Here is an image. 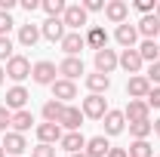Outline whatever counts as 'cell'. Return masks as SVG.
<instances>
[{"mask_svg": "<svg viewBox=\"0 0 160 157\" xmlns=\"http://www.w3.org/2000/svg\"><path fill=\"white\" fill-rule=\"evenodd\" d=\"M139 56L142 62H160V46H157V40H142V46H139Z\"/></svg>", "mask_w": 160, "mask_h": 157, "instance_id": "cell-27", "label": "cell"}, {"mask_svg": "<svg viewBox=\"0 0 160 157\" xmlns=\"http://www.w3.org/2000/svg\"><path fill=\"white\" fill-rule=\"evenodd\" d=\"M86 86H89V96H102V93H108V86H111V77H105V74H86Z\"/></svg>", "mask_w": 160, "mask_h": 157, "instance_id": "cell-23", "label": "cell"}, {"mask_svg": "<svg viewBox=\"0 0 160 157\" xmlns=\"http://www.w3.org/2000/svg\"><path fill=\"white\" fill-rule=\"evenodd\" d=\"M59 74H65V80L80 77V74H83V62H80V59H71V56H68L65 62H59Z\"/></svg>", "mask_w": 160, "mask_h": 157, "instance_id": "cell-24", "label": "cell"}, {"mask_svg": "<svg viewBox=\"0 0 160 157\" xmlns=\"http://www.w3.org/2000/svg\"><path fill=\"white\" fill-rule=\"evenodd\" d=\"M117 43L123 46V49H136V40H139V31H136V25H129V22H123V25H117Z\"/></svg>", "mask_w": 160, "mask_h": 157, "instance_id": "cell-12", "label": "cell"}, {"mask_svg": "<svg viewBox=\"0 0 160 157\" xmlns=\"http://www.w3.org/2000/svg\"><path fill=\"white\" fill-rule=\"evenodd\" d=\"M56 74H59V65H52V62H37V65L31 68V77H34V83H40V86H52V83H56Z\"/></svg>", "mask_w": 160, "mask_h": 157, "instance_id": "cell-2", "label": "cell"}, {"mask_svg": "<svg viewBox=\"0 0 160 157\" xmlns=\"http://www.w3.org/2000/svg\"><path fill=\"white\" fill-rule=\"evenodd\" d=\"M129 157H154V151H151V145H148V139H139V142H132L129 145V151H126Z\"/></svg>", "mask_w": 160, "mask_h": 157, "instance_id": "cell-31", "label": "cell"}, {"mask_svg": "<svg viewBox=\"0 0 160 157\" xmlns=\"http://www.w3.org/2000/svg\"><path fill=\"white\" fill-rule=\"evenodd\" d=\"M62 114H65V105L56 102V99H49V102L43 105V120H46V123H59Z\"/></svg>", "mask_w": 160, "mask_h": 157, "instance_id": "cell-26", "label": "cell"}, {"mask_svg": "<svg viewBox=\"0 0 160 157\" xmlns=\"http://www.w3.org/2000/svg\"><path fill=\"white\" fill-rule=\"evenodd\" d=\"M40 6L46 9V16H49V19H62V16H65V9H68V3H65V0H43Z\"/></svg>", "mask_w": 160, "mask_h": 157, "instance_id": "cell-29", "label": "cell"}, {"mask_svg": "<svg viewBox=\"0 0 160 157\" xmlns=\"http://www.w3.org/2000/svg\"><path fill=\"white\" fill-rule=\"evenodd\" d=\"M120 68L126 71V74H139V68H142V56H139V49H123L120 53Z\"/></svg>", "mask_w": 160, "mask_h": 157, "instance_id": "cell-18", "label": "cell"}, {"mask_svg": "<svg viewBox=\"0 0 160 157\" xmlns=\"http://www.w3.org/2000/svg\"><path fill=\"white\" fill-rule=\"evenodd\" d=\"M108 157H129V154H126V148H111Z\"/></svg>", "mask_w": 160, "mask_h": 157, "instance_id": "cell-40", "label": "cell"}, {"mask_svg": "<svg viewBox=\"0 0 160 157\" xmlns=\"http://www.w3.org/2000/svg\"><path fill=\"white\" fill-rule=\"evenodd\" d=\"M3 77H6V71H3V68H0V83H3Z\"/></svg>", "mask_w": 160, "mask_h": 157, "instance_id": "cell-44", "label": "cell"}, {"mask_svg": "<svg viewBox=\"0 0 160 157\" xmlns=\"http://www.w3.org/2000/svg\"><path fill=\"white\" fill-rule=\"evenodd\" d=\"M80 123H83V111L74 108V105H65V114H62L59 126L68 129V133H80Z\"/></svg>", "mask_w": 160, "mask_h": 157, "instance_id": "cell-8", "label": "cell"}, {"mask_svg": "<svg viewBox=\"0 0 160 157\" xmlns=\"http://www.w3.org/2000/svg\"><path fill=\"white\" fill-rule=\"evenodd\" d=\"M6 77L16 80V86H19L25 77H31V62L25 59V56H12V59L6 62Z\"/></svg>", "mask_w": 160, "mask_h": 157, "instance_id": "cell-1", "label": "cell"}, {"mask_svg": "<svg viewBox=\"0 0 160 157\" xmlns=\"http://www.w3.org/2000/svg\"><path fill=\"white\" fill-rule=\"evenodd\" d=\"M9 28H12V16L0 13V37H9Z\"/></svg>", "mask_w": 160, "mask_h": 157, "instance_id": "cell-34", "label": "cell"}, {"mask_svg": "<svg viewBox=\"0 0 160 157\" xmlns=\"http://www.w3.org/2000/svg\"><path fill=\"white\" fill-rule=\"evenodd\" d=\"M154 16H157V19H160V0H157V6H154Z\"/></svg>", "mask_w": 160, "mask_h": 157, "instance_id": "cell-43", "label": "cell"}, {"mask_svg": "<svg viewBox=\"0 0 160 157\" xmlns=\"http://www.w3.org/2000/svg\"><path fill=\"white\" fill-rule=\"evenodd\" d=\"M9 59H12V40L0 37V62H9Z\"/></svg>", "mask_w": 160, "mask_h": 157, "instance_id": "cell-33", "label": "cell"}, {"mask_svg": "<svg viewBox=\"0 0 160 157\" xmlns=\"http://www.w3.org/2000/svg\"><path fill=\"white\" fill-rule=\"evenodd\" d=\"M148 108H160V86H151V93H148Z\"/></svg>", "mask_w": 160, "mask_h": 157, "instance_id": "cell-37", "label": "cell"}, {"mask_svg": "<svg viewBox=\"0 0 160 157\" xmlns=\"http://www.w3.org/2000/svg\"><path fill=\"white\" fill-rule=\"evenodd\" d=\"M31 157H56V148H52V145H37V148L31 151Z\"/></svg>", "mask_w": 160, "mask_h": 157, "instance_id": "cell-35", "label": "cell"}, {"mask_svg": "<svg viewBox=\"0 0 160 157\" xmlns=\"http://www.w3.org/2000/svg\"><path fill=\"white\" fill-rule=\"evenodd\" d=\"M40 37H43V34H40L37 25H22V28H19V43H22V46H34Z\"/></svg>", "mask_w": 160, "mask_h": 157, "instance_id": "cell-28", "label": "cell"}, {"mask_svg": "<svg viewBox=\"0 0 160 157\" xmlns=\"http://www.w3.org/2000/svg\"><path fill=\"white\" fill-rule=\"evenodd\" d=\"M105 16H108V22H114V25H123L126 16H129V6L123 0H111V3H105Z\"/></svg>", "mask_w": 160, "mask_h": 157, "instance_id": "cell-17", "label": "cell"}, {"mask_svg": "<svg viewBox=\"0 0 160 157\" xmlns=\"http://www.w3.org/2000/svg\"><path fill=\"white\" fill-rule=\"evenodd\" d=\"M22 6H25V9H28V13H34V9H37L40 3H37V0H22Z\"/></svg>", "mask_w": 160, "mask_h": 157, "instance_id": "cell-41", "label": "cell"}, {"mask_svg": "<svg viewBox=\"0 0 160 157\" xmlns=\"http://www.w3.org/2000/svg\"><path fill=\"white\" fill-rule=\"evenodd\" d=\"M148 93H151V83H148V77H142V74H136V77H129V83H126V96L129 99H148Z\"/></svg>", "mask_w": 160, "mask_h": 157, "instance_id": "cell-11", "label": "cell"}, {"mask_svg": "<svg viewBox=\"0 0 160 157\" xmlns=\"http://www.w3.org/2000/svg\"><path fill=\"white\" fill-rule=\"evenodd\" d=\"M83 46H86V40H83L80 31H68L65 40H62V49H65L71 59H80V49H83Z\"/></svg>", "mask_w": 160, "mask_h": 157, "instance_id": "cell-13", "label": "cell"}, {"mask_svg": "<svg viewBox=\"0 0 160 157\" xmlns=\"http://www.w3.org/2000/svg\"><path fill=\"white\" fill-rule=\"evenodd\" d=\"M83 40H86V46H92L96 53L108 46V34H105V28H102V25H92V28L83 34Z\"/></svg>", "mask_w": 160, "mask_h": 157, "instance_id": "cell-19", "label": "cell"}, {"mask_svg": "<svg viewBox=\"0 0 160 157\" xmlns=\"http://www.w3.org/2000/svg\"><path fill=\"white\" fill-rule=\"evenodd\" d=\"M31 123H34V114H31L28 108H25V111H16V114H12V133H22V136H25V133L31 129Z\"/></svg>", "mask_w": 160, "mask_h": 157, "instance_id": "cell-25", "label": "cell"}, {"mask_svg": "<svg viewBox=\"0 0 160 157\" xmlns=\"http://www.w3.org/2000/svg\"><path fill=\"white\" fill-rule=\"evenodd\" d=\"M151 108H148V102H142V99H129V105L123 108V117L129 120V123H139V120H151Z\"/></svg>", "mask_w": 160, "mask_h": 157, "instance_id": "cell-6", "label": "cell"}, {"mask_svg": "<svg viewBox=\"0 0 160 157\" xmlns=\"http://www.w3.org/2000/svg\"><path fill=\"white\" fill-rule=\"evenodd\" d=\"M108 151H111V145H108V139H105V136L86 139V151H83L86 157H108Z\"/></svg>", "mask_w": 160, "mask_h": 157, "instance_id": "cell-20", "label": "cell"}, {"mask_svg": "<svg viewBox=\"0 0 160 157\" xmlns=\"http://www.w3.org/2000/svg\"><path fill=\"white\" fill-rule=\"evenodd\" d=\"M62 22H65V28H71V31H80V28L86 25V9H83L80 3H68V9H65Z\"/></svg>", "mask_w": 160, "mask_h": 157, "instance_id": "cell-4", "label": "cell"}, {"mask_svg": "<svg viewBox=\"0 0 160 157\" xmlns=\"http://www.w3.org/2000/svg\"><path fill=\"white\" fill-rule=\"evenodd\" d=\"M62 126L59 123H40L37 126V139H40V145H56V142H62Z\"/></svg>", "mask_w": 160, "mask_h": 157, "instance_id": "cell-15", "label": "cell"}, {"mask_svg": "<svg viewBox=\"0 0 160 157\" xmlns=\"http://www.w3.org/2000/svg\"><path fill=\"white\" fill-rule=\"evenodd\" d=\"M117 65H120V56L114 53V49H108V46H105V49H99V53H96V71H99V74H105V77H108Z\"/></svg>", "mask_w": 160, "mask_h": 157, "instance_id": "cell-5", "label": "cell"}, {"mask_svg": "<svg viewBox=\"0 0 160 157\" xmlns=\"http://www.w3.org/2000/svg\"><path fill=\"white\" fill-rule=\"evenodd\" d=\"M129 133H132V139L139 142V139H148L151 133H154V123L151 120H139V123H129Z\"/></svg>", "mask_w": 160, "mask_h": 157, "instance_id": "cell-30", "label": "cell"}, {"mask_svg": "<svg viewBox=\"0 0 160 157\" xmlns=\"http://www.w3.org/2000/svg\"><path fill=\"white\" fill-rule=\"evenodd\" d=\"M65 151H71V154H80V151H86V139H83V133H65L59 142Z\"/></svg>", "mask_w": 160, "mask_h": 157, "instance_id": "cell-21", "label": "cell"}, {"mask_svg": "<svg viewBox=\"0 0 160 157\" xmlns=\"http://www.w3.org/2000/svg\"><path fill=\"white\" fill-rule=\"evenodd\" d=\"M28 99H31V96H28V89H25V86H12V89L6 93V108H9L12 114H16V111H25Z\"/></svg>", "mask_w": 160, "mask_h": 157, "instance_id": "cell-14", "label": "cell"}, {"mask_svg": "<svg viewBox=\"0 0 160 157\" xmlns=\"http://www.w3.org/2000/svg\"><path fill=\"white\" fill-rule=\"evenodd\" d=\"M0 145H3V151H6V154H12V157H22V151L28 148L25 136H22V133H12V129L3 136V142H0Z\"/></svg>", "mask_w": 160, "mask_h": 157, "instance_id": "cell-9", "label": "cell"}, {"mask_svg": "<svg viewBox=\"0 0 160 157\" xmlns=\"http://www.w3.org/2000/svg\"><path fill=\"white\" fill-rule=\"evenodd\" d=\"M154 6H157L154 0H136V9H139L142 16H151V13H154Z\"/></svg>", "mask_w": 160, "mask_h": 157, "instance_id": "cell-36", "label": "cell"}, {"mask_svg": "<svg viewBox=\"0 0 160 157\" xmlns=\"http://www.w3.org/2000/svg\"><path fill=\"white\" fill-rule=\"evenodd\" d=\"M9 126H12V111H9L6 105H0V129L9 133Z\"/></svg>", "mask_w": 160, "mask_h": 157, "instance_id": "cell-32", "label": "cell"}, {"mask_svg": "<svg viewBox=\"0 0 160 157\" xmlns=\"http://www.w3.org/2000/svg\"><path fill=\"white\" fill-rule=\"evenodd\" d=\"M0 157H6V151H3V145H0Z\"/></svg>", "mask_w": 160, "mask_h": 157, "instance_id": "cell-45", "label": "cell"}, {"mask_svg": "<svg viewBox=\"0 0 160 157\" xmlns=\"http://www.w3.org/2000/svg\"><path fill=\"white\" fill-rule=\"evenodd\" d=\"M80 6H83L86 13H99V9H105V3H102V0H83Z\"/></svg>", "mask_w": 160, "mask_h": 157, "instance_id": "cell-39", "label": "cell"}, {"mask_svg": "<svg viewBox=\"0 0 160 157\" xmlns=\"http://www.w3.org/2000/svg\"><path fill=\"white\" fill-rule=\"evenodd\" d=\"M136 31H139L145 40H154V37H160V19L151 13V16H142V22L136 25Z\"/></svg>", "mask_w": 160, "mask_h": 157, "instance_id": "cell-16", "label": "cell"}, {"mask_svg": "<svg viewBox=\"0 0 160 157\" xmlns=\"http://www.w3.org/2000/svg\"><path fill=\"white\" fill-rule=\"evenodd\" d=\"M71 157H86V154H83V151H80V154H71Z\"/></svg>", "mask_w": 160, "mask_h": 157, "instance_id": "cell-46", "label": "cell"}, {"mask_svg": "<svg viewBox=\"0 0 160 157\" xmlns=\"http://www.w3.org/2000/svg\"><path fill=\"white\" fill-rule=\"evenodd\" d=\"M154 133H157V136H160V120H154Z\"/></svg>", "mask_w": 160, "mask_h": 157, "instance_id": "cell-42", "label": "cell"}, {"mask_svg": "<svg viewBox=\"0 0 160 157\" xmlns=\"http://www.w3.org/2000/svg\"><path fill=\"white\" fill-rule=\"evenodd\" d=\"M40 34H43L46 40H52V43H62L68 31H65V22H62V19H46L43 28H40Z\"/></svg>", "mask_w": 160, "mask_h": 157, "instance_id": "cell-10", "label": "cell"}, {"mask_svg": "<svg viewBox=\"0 0 160 157\" xmlns=\"http://www.w3.org/2000/svg\"><path fill=\"white\" fill-rule=\"evenodd\" d=\"M102 120H105V133H108V136H120V133H123V123H126L123 111H108Z\"/></svg>", "mask_w": 160, "mask_h": 157, "instance_id": "cell-22", "label": "cell"}, {"mask_svg": "<svg viewBox=\"0 0 160 157\" xmlns=\"http://www.w3.org/2000/svg\"><path fill=\"white\" fill-rule=\"evenodd\" d=\"M52 99H56V102H62V105H65V102H71V99H77V83H74V80H56V83H52Z\"/></svg>", "mask_w": 160, "mask_h": 157, "instance_id": "cell-7", "label": "cell"}, {"mask_svg": "<svg viewBox=\"0 0 160 157\" xmlns=\"http://www.w3.org/2000/svg\"><path fill=\"white\" fill-rule=\"evenodd\" d=\"M105 114H108V102H105V96H86V99H83V117L102 120Z\"/></svg>", "mask_w": 160, "mask_h": 157, "instance_id": "cell-3", "label": "cell"}, {"mask_svg": "<svg viewBox=\"0 0 160 157\" xmlns=\"http://www.w3.org/2000/svg\"><path fill=\"white\" fill-rule=\"evenodd\" d=\"M145 77H148V83H157V86H160V62H154V65L148 68V74H145Z\"/></svg>", "mask_w": 160, "mask_h": 157, "instance_id": "cell-38", "label": "cell"}]
</instances>
